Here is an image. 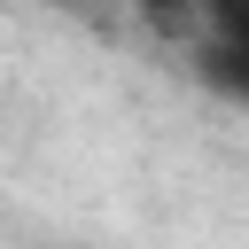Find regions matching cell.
Returning <instances> with one entry per match:
<instances>
[]
</instances>
